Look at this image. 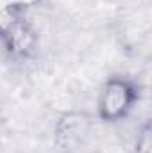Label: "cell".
Segmentation results:
<instances>
[{
	"label": "cell",
	"mask_w": 152,
	"mask_h": 153,
	"mask_svg": "<svg viewBox=\"0 0 152 153\" xmlns=\"http://www.w3.org/2000/svg\"><path fill=\"white\" fill-rule=\"evenodd\" d=\"M95 117L88 111H66L56 119L52 141L59 153H79L91 141Z\"/></svg>",
	"instance_id": "7a4b0ae2"
},
{
	"label": "cell",
	"mask_w": 152,
	"mask_h": 153,
	"mask_svg": "<svg viewBox=\"0 0 152 153\" xmlns=\"http://www.w3.org/2000/svg\"><path fill=\"white\" fill-rule=\"evenodd\" d=\"M36 2H39V0H7V7L13 11H20L23 7H31Z\"/></svg>",
	"instance_id": "5b68a950"
},
{
	"label": "cell",
	"mask_w": 152,
	"mask_h": 153,
	"mask_svg": "<svg viewBox=\"0 0 152 153\" xmlns=\"http://www.w3.org/2000/svg\"><path fill=\"white\" fill-rule=\"evenodd\" d=\"M140 100V85L123 75L109 76L97 98V117L102 123H118L131 114Z\"/></svg>",
	"instance_id": "6da1fadb"
},
{
	"label": "cell",
	"mask_w": 152,
	"mask_h": 153,
	"mask_svg": "<svg viewBox=\"0 0 152 153\" xmlns=\"http://www.w3.org/2000/svg\"><path fill=\"white\" fill-rule=\"evenodd\" d=\"M0 41L9 57L16 61H27L36 55L39 45V36L36 29L22 16H14L2 23Z\"/></svg>",
	"instance_id": "3957f363"
},
{
	"label": "cell",
	"mask_w": 152,
	"mask_h": 153,
	"mask_svg": "<svg viewBox=\"0 0 152 153\" xmlns=\"http://www.w3.org/2000/svg\"><path fill=\"white\" fill-rule=\"evenodd\" d=\"M134 153H152V125L149 119L141 123L134 137Z\"/></svg>",
	"instance_id": "277c9868"
}]
</instances>
